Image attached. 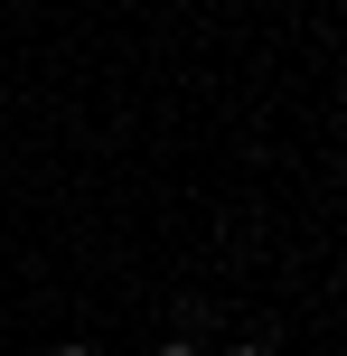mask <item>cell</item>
Instances as JSON below:
<instances>
[{
  "mask_svg": "<svg viewBox=\"0 0 347 356\" xmlns=\"http://www.w3.org/2000/svg\"><path fill=\"white\" fill-rule=\"evenodd\" d=\"M56 356H85V347H56Z\"/></svg>",
  "mask_w": 347,
  "mask_h": 356,
  "instance_id": "obj_1",
  "label": "cell"
},
{
  "mask_svg": "<svg viewBox=\"0 0 347 356\" xmlns=\"http://www.w3.org/2000/svg\"><path fill=\"white\" fill-rule=\"evenodd\" d=\"M160 356H188V347H160Z\"/></svg>",
  "mask_w": 347,
  "mask_h": 356,
  "instance_id": "obj_2",
  "label": "cell"
},
{
  "mask_svg": "<svg viewBox=\"0 0 347 356\" xmlns=\"http://www.w3.org/2000/svg\"><path fill=\"white\" fill-rule=\"evenodd\" d=\"M235 356H263V347H235Z\"/></svg>",
  "mask_w": 347,
  "mask_h": 356,
  "instance_id": "obj_3",
  "label": "cell"
}]
</instances>
